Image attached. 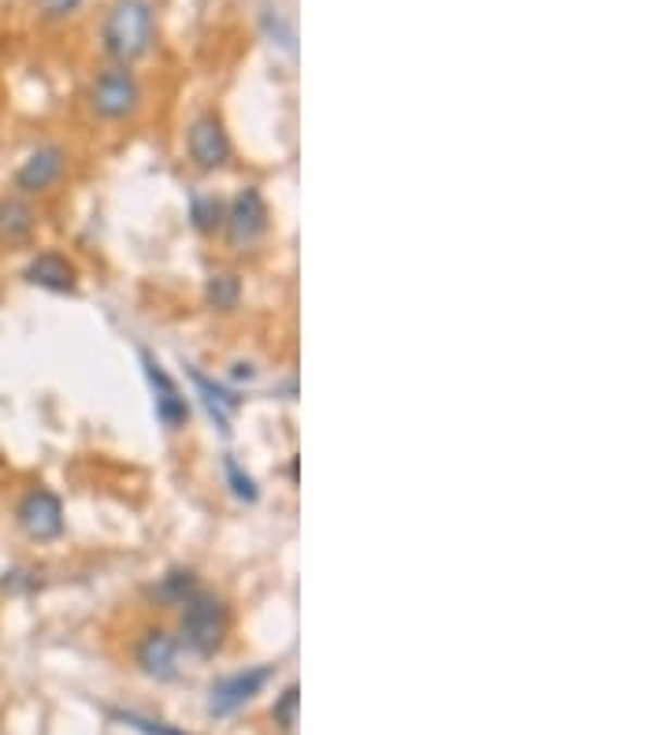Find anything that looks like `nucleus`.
<instances>
[{
    "label": "nucleus",
    "mask_w": 668,
    "mask_h": 735,
    "mask_svg": "<svg viewBox=\"0 0 668 735\" xmlns=\"http://www.w3.org/2000/svg\"><path fill=\"white\" fill-rule=\"evenodd\" d=\"M152 41V4L149 0H115L104 20V45L115 60H138Z\"/></svg>",
    "instance_id": "nucleus-1"
},
{
    "label": "nucleus",
    "mask_w": 668,
    "mask_h": 735,
    "mask_svg": "<svg viewBox=\"0 0 668 735\" xmlns=\"http://www.w3.org/2000/svg\"><path fill=\"white\" fill-rule=\"evenodd\" d=\"M183 610V639L194 653H215L227 635V610L220 598L197 591L186 598Z\"/></svg>",
    "instance_id": "nucleus-2"
},
{
    "label": "nucleus",
    "mask_w": 668,
    "mask_h": 735,
    "mask_svg": "<svg viewBox=\"0 0 668 735\" xmlns=\"http://www.w3.org/2000/svg\"><path fill=\"white\" fill-rule=\"evenodd\" d=\"M89 105H94V112L104 115V120H123V115H131L134 108H138V78L126 68L104 71V75L94 82V89H89Z\"/></svg>",
    "instance_id": "nucleus-3"
},
{
    "label": "nucleus",
    "mask_w": 668,
    "mask_h": 735,
    "mask_svg": "<svg viewBox=\"0 0 668 735\" xmlns=\"http://www.w3.org/2000/svg\"><path fill=\"white\" fill-rule=\"evenodd\" d=\"M15 520L34 542H52L63 535V505L52 490H30V494H23Z\"/></svg>",
    "instance_id": "nucleus-4"
},
{
    "label": "nucleus",
    "mask_w": 668,
    "mask_h": 735,
    "mask_svg": "<svg viewBox=\"0 0 668 735\" xmlns=\"http://www.w3.org/2000/svg\"><path fill=\"white\" fill-rule=\"evenodd\" d=\"M223 223H227V238L238 249H249V245L260 242V234L268 231V205L257 189H242L238 197L231 201V208L223 212Z\"/></svg>",
    "instance_id": "nucleus-5"
},
{
    "label": "nucleus",
    "mask_w": 668,
    "mask_h": 735,
    "mask_svg": "<svg viewBox=\"0 0 668 735\" xmlns=\"http://www.w3.org/2000/svg\"><path fill=\"white\" fill-rule=\"evenodd\" d=\"M268 679H272V669H249V673H234L227 679H220V684H212V691H209V716H231V713H238L242 706L252 702V698L264 691Z\"/></svg>",
    "instance_id": "nucleus-6"
},
{
    "label": "nucleus",
    "mask_w": 668,
    "mask_h": 735,
    "mask_svg": "<svg viewBox=\"0 0 668 735\" xmlns=\"http://www.w3.org/2000/svg\"><path fill=\"white\" fill-rule=\"evenodd\" d=\"M186 142H189V157H194L197 168H205V171H215V168H223V163L231 160L227 131H223L215 115H201V120L189 126Z\"/></svg>",
    "instance_id": "nucleus-7"
},
{
    "label": "nucleus",
    "mask_w": 668,
    "mask_h": 735,
    "mask_svg": "<svg viewBox=\"0 0 668 735\" xmlns=\"http://www.w3.org/2000/svg\"><path fill=\"white\" fill-rule=\"evenodd\" d=\"M141 365H146L149 387H152V394H157V416H160V424H164V428H171V431H178L189 420V405H186L183 390L171 383V376L157 365V360L149 357V353H141Z\"/></svg>",
    "instance_id": "nucleus-8"
},
{
    "label": "nucleus",
    "mask_w": 668,
    "mask_h": 735,
    "mask_svg": "<svg viewBox=\"0 0 668 735\" xmlns=\"http://www.w3.org/2000/svg\"><path fill=\"white\" fill-rule=\"evenodd\" d=\"M60 175H63V149L45 145V149L30 152V157L23 160V168L15 171V186L26 189V194H41V189H49Z\"/></svg>",
    "instance_id": "nucleus-9"
},
{
    "label": "nucleus",
    "mask_w": 668,
    "mask_h": 735,
    "mask_svg": "<svg viewBox=\"0 0 668 735\" xmlns=\"http://www.w3.org/2000/svg\"><path fill=\"white\" fill-rule=\"evenodd\" d=\"M138 665L152 679H175L178 676V642L168 632H146L138 642Z\"/></svg>",
    "instance_id": "nucleus-10"
},
{
    "label": "nucleus",
    "mask_w": 668,
    "mask_h": 735,
    "mask_svg": "<svg viewBox=\"0 0 668 735\" xmlns=\"http://www.w3.org/2000/svg\"><path fill=\"white\" fill-rule=\"evenodd\" d=\"M26 283L52 290V294H67V290H75V268H71L67 257H60V253H38V257L26 265Z\"/></svg>",
    "instance_id": "nucleus-11"
},
{
    "label": "nucleus",
    "mask_w": 668,
    "mask_h": 735,
    "mask_svg": "<svg viewBox=\"0 0 668 735\" xmlns=\"http://www.w3.org/2000/svg\"><path fill=\"white\" fill-rule=\"evenodd\" d=\"M34 234V208L20 201V197H8L0 201V242L20 245Z\"/></svg>",
    "instance_id": "nucleus-12"
},
{
    "label": "nucleus",
    "mask_w": 668,
    "mask_h": 735,
    "mask_svg": "<svg viewBox=\"0 0 668 735\" xmlns=\"http://www.w3.org/2000/svg\"><path fill=\"white\" fill-rule=\"evenodd\" d=\"M189 379H194V387L205 394V405H209L212 420L220 424L223 431H231V413H234V408H238V397L227 394V390H223V387H215L212 379H205L201 371H194V368H189Z\"/></svg>",
    "instance_id": "nucleus-13"
},
{
    "label": "nucleus",
    "mask_w": 668,
    "mask_h": 735,
    "mask_svg": "<svg viewBox=\"0 0 668 735\" xmlns=\"http://www.w3.org/2000/svg\"><path fill=\"white\" fill-rule=\"evenodd\" d=\"M201 587H197V579H194V572H168L164 579H160V587H157V598L160 602H168V605H183L189 595H197Z\"/></svg>",
    "instance_id": "nucleus-14"
},
{
    "label": "nucleus",
    "mask_w": 668,
    "mask_h": 735,
    "mask_svg": "<svg viewBox=\"0 0 668 735\" xmlns=\"http://www.w3.org/2000/svg\"><path fill=\"white\" fill-rule=\"evenodd\" d=\"M297 702H301V698H297V684H290V687H283V695L275 698V724L283 732H294L297 728Z\"/></svg>",
    "instance_id": "nucleus-15"
},
{
    "label": "nucleus",
    "mask_w": 668,
    "mask_h": 735,
    "mask_svg": "<svg viewBox=\"0 0 668 735\" xmlns=\"http://www.w3.org/2000/svg\"><path fill=\"white\" fill-rule=\"evenodd\" d=\"M234 302H238V279L234 275H212L209 305L212 308H234Z\"/></svg>",
    "instance_id": "nucleus-16"
},
{
    "label": "nucleus",
    "mask_w": 668,
    "mask_h": 735,
    "mask_svg": "<svg viewBox=\"0 0 668 735\" xmlns=\"http://www.w3.org/2000/svg\"><path fill=\"white\" fill-rule=\"evenodd\" d=\"M115 721H123L126 728L141 732V735H186L178 728H171L164 721H152V716H141V713H115Z\"/></svg>",
    "instance_id": "nucleus-17"
},
{
    "label": "nucleus",
    "mask_w": 668,
    "mask_h": 735,
    "mask_svg": "<svg viewBox=\"0 0 668 735\" xmlns=\"http://www.w3.org/2000/svg\"><path fill=\"white\" fill-rule=\"evenodd\" d=\"M194 223L201 231H215L223 223V205L215 197H194Z\"/></svg>",
    "instance_id": "nucleus-18"
},
{
    "label": "nucleus",
    "mask_w": 668,
    "mask_h": 735,
    "mask_svg": "<svg viewBox=\"0 0 668 735\" xmlns=\"http://www.w3.org/2000/svg\"><path fill=\"white\" fill-rule=\"evenodd\" d=\"M223 468H227V479H231V490H234V494L246 498V502H257V487H252V479L238 468V461L227 457V465H223Z\"/></svg>",
    "instance_id": "nucleus-19"
},
{
    "label": "nucleus",
    "mask_w": 668,
    "mask_h": 735,
    "mask_svg": "<svg viewBox=\"0 0 668 735\" xmlns=\"http://www.w3.org/2000/svg\"><path fill=\"white\" fill-rule=\"evenodd\" d=\"M38 4L45 8V15H71L83 0H38Z\"/></svg>",
    "instance_id": "nucleus-20"
}]
</instances>
